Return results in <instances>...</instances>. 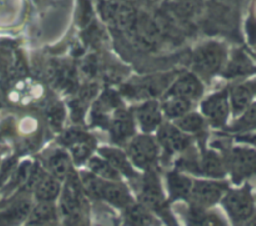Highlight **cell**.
<instances>
[{
	"instance_id": "30bf717a",
	"label": "cell",
	"mask_w": 256,
	"mask_h": 226,
	"mask_svg": "<svg viewBox=\"0 0 256 226\" xmlns=\"http://www.w3.org/2000/svg\"><path fill=\"white\" fill-rule=\"evenodd\" d=\"M158 140L165 152L169 155L185 152L192 144V139L184 132L174 125H162L159 129Z\"/></svg>"
},
{
	"instance_id": "6da1fadb",
	"label": "cell",
	"mask_w": 256,
	"mask_h": 226,
	"mask_svg": "<svg viewBox=\"0 0 256 226\" xmlns=\"http://www.w3.org/2000/svg\"><path fill=\"white\" fill-rule=\"evenodd\" d=\"M80 182L85 194L96 202H105L122 210L134 202L128 188L120 182H108L92 172H82Z\"/></svg>"
},
{
	"instance_id": "7c38bea8",
	"label": "cell",
	"mask_w": 256,
	"mask_h": 226,
	"mask_svg": "<svg viewBox=\"0 0 256 226\" xmlns=\"http://www.w3.org/2000/svg\"><path fill=\"white\" fill-rule=\"evenodd\" d=\"M135 134L134 116L126 110L119 109L115 112L114 118L110 122V135L115 144H129L130 139Z\"/></svg>"
},
{
	"instance_id": "44dd1931",
	"label": "cell",
	"mask_w": 256,
	"mask_h": 226,
	"mask_svg": "<svg viewBox=\"0 0 256 226\" xmlns=\"http://www.w3.org/2000/svg\"><path fill=\"white\" fill-rule=\"evenodd\" d=\"M32 205L29 199H22L14 202L6 212L0 214V226H18L28 220Z\"/></svg>"
},
{
	"instance_id": "f1b7e54d",
	"label": "cell",
	"mask_w": 256,
	"mask_h": 226,
	"mask_svg": "<svg viewBox=\"0 0 256 226\" xmlns=\"http://www.w3.org/2000/svg\"><path fill=\"white\" fill-rule=\"evenodd\" d=\"M232 132H238V134H252L256 132V102L250 105L242 115L239 119L234 122L230 128Z\"/></svg>"
},
{
	"instance_id": "f546056e",
	"label": "cell",
	"mask_w": 256,
	"mask_h": 226,
	"mask_svg": "<svg viewBox=\"0 0 256 226\" xmlns=\"http://www.w3.org/2000/svg\"><path fill=\"white\" fill-rule=\"evenodd\" d=\"M65 118V110L64 108L60 104L54 105L52 108H50L49 112H48V119L52 126L54 128H60L62 125Z\"/></svg>"
},
{
	"instance_id": "52a82bcc",
	"label": "cell",
	"mask_w": 256,
	"mask_h": 226,
	"mask_svg": "<svg viewBox=\"0 0 256 226\" xmlns=\"http://www.w3.org/2000/svg\"><path fill=\"white\" fill-rule=\"evenodd\" d=\"M229 190V185L222 182H196L192 184L189 202L192 206L209 209L220 202Z\"/></svg>"
},
{
	"instance_id": "484cf974",
	"label": "cell",
	"mask_w": 256,
	"mask_h": 226,
	"mask_svg": "<svg viewBox=\"0 0 256 226\" xmlns=\"http://www.w3.org/2000/svg\"><path fill=\"white\" fill-rule=\"evenodd\" d=\"M192 106V102H188V100L180 99V98L174 96H166L162 105V110L169 119H180L188 112H190Z\"/></svg>"
},
{
	"instance_id": "9c48e42d",
	"label": "cell",
	"mask_w": 256,
	"mask_h": 226,
	"mask_svg": "<svg viewBox=\"0 0 256 226\" xmlns=\"http://www.w3.org/2000/svg\"><path fill=\"white\" fill-rule=\"evenodd\" d=\"M62 142L69 148L78 165L86 162L95 148V140L86 132L78 129H72L65 132L62 136Z\"/></svg>"
},
{
	"instance_id": "277c9868",
	"label": "cell",
	"mask_w": 256,
	"mask_h": 226,
	"mask_svg": "<svg viewBox=\"0 0 256 226\" xmlns=\"http://www.w3.org/2000/svg\"><path fill=\"white\" fill-rule=\"evenodd\" d=\"M226 48L220 42H208L196 50L194 55V69L199 76L210 79L222 72L226 65Z\"/></svg>"
},
{
	"instance_id": "e0dca14e",
	"label": "cell",
	"mask_w": 256,
	"mask_h": 226,
	"mask_svg": "<svg viewBox=\"0 0 256 226\" xmlns=\"http://www.w3.org/2000/svg\"><path fill=\"white\" fill-rule=\"evenodd\" d=\"M100 156L104 158L119 174H122L132 182L139 179L135 170L132 169L129 159H128V155L120 150L112 149V148H102V149H100Z\"/></svg>"
},
{
	"instance_id": "3957f363",
	"label": "cell",
	"mask_w": 256,
	"mask_h": 226,
	"mask_svg": "<svg viewBox=\"0 0 256 226\" xmlns=\"http://www.w3.org/2000/svg\"><path fill=\"white\" fill-rule=\"evenodd\" d=\"M224 160L234 184L240 185L256 178V150L252 148L238 146L224 150Z\"/></svg>"
},
{
	"instance_id": "e575fe53",
	"label": "cell",
	"mask_w": 256,
	"mask_h": 226,
	"mask_svg": "<svg viewBox=\"0 0 256 226\" xmlns=\"http://www.w3.org/2000/svg\"><path fill=\"white\" fill-rule=\"evenodd\" d=\"M28 226H56V224H45V225H28Z\"/></svg>"
},
{
	"instance_id": "cb8c5ba5",
	"label": "cell",
	"mask_w": 256,
	"mask_h": 226,
	"mask_svg": "<svg viewBox=\"0 0 256 226\" xmlns=\"http://www.w3.org/2000/svg\"><path fill=\"white\" fill-rule=\"evenodd\" d=\"M28 225H45V224H58V209L54 202H42L32 208Z\"/></svg>"
},
{
	"instance_id": "5bb4252c",
	"label": "cell",
	"mask_w": 256,
	"mask_h": 226,
	"mask_svg": "<svg viewBox=\"0 0 256 226\" xmlns=\"http://www.w3.org/2000/svg\"><path fill=\"white\" fill-rule=\"evenodd\" d=\"M32 192H34L35 199L39 202H54L62 192L60 180L48 172H40L34 182Z\"/></svg>"
},
{
	"instance_id": "603a6c76",
	"label": "cell",
	"mask_w": 256,
	"mask_h": 226,
	"mask_svg": "<svg viewBox=\"0 0 256 226\" xmlns=\"http://www.w3.org/2000/svg\"><path fill=\"white\" fill-rule=\"evenodd\" d=\"M169 85V78L159 76L154 79H145L144 82H138V86L132 88V92H128L129 95H135L139 99H149V98L159 96L165 88Z\"/></svg>"
},
{
	"instance_id": "2e32d148",
	"label": "cell",
	"mask_w": 256,
	"mask_h": 226,
	"mask_svg": "<svg viewBox=\"0 0 256 226\" xmlns=\"http://www.w3.org/2000/svg\"><path fill=\"white\" fill-rule=\"evenodd\" d=\"M256 72V66L249 56L242 50H236L232 54V59L226 62L224 69V76L226 79H239L249 76Z\"/></svg>"
},
{
	"instance_id": "4fadbf2b",
	"label": "cell",
	"mask_w": 256,
	"mask_h": 226,
	"mask_svg": "<svg viewBox=\"0 0 256 226\" xmlns=\"http://www.w3.org/2000/svg\"><path fill=\"white\" fill-rule=\"evenodd\" d=\"M162 110L159 102L152 100V102H146L138 106V109L135 110V119L142 132L148 134V132H155L162 126Z\"/></svg>"
},
{
	"instance_id": "8992f818",
	"label": "cell",
	"mask_w": 256,
	"mask_h": 226,
	"mask_svg": "<svg viewBox=\"0 0 256 226\" xmlns=\"http://www.w3.org/2000/svg\"><path fill=\"white\" fill-rule=\"evenodd\" d=\"M159 145L149 135H139L130 140L128 145V158L135 166L152 170L159 160Z\"/></svg>"
},
{
	"instance_id": "7402d4cb",
	"label": "cell",
	"mask_w": 256,
	"mask_h": 226,
	"mask_svg": "<svg viewBox=\"0 0 256 226\" xmlns=\"http://www.w3.org/2000/svg\"><path fill=\"white\" fill-rule=\"evenodd\" d=\"M48 170L49 174L56 178L58 180H66L69 175L72 172V160H70L69 155L62 150H58L52 154L49 155L48 158Z\"/></svg>"
},
{
	"instance_id": "4316f807",
	"label": "cell",
	"mask_w": 256,
	"mask_h": 226,
	"mask_svg": "<svg viewBox=\"0 0 256 226\" xmlns=\"http://www.w3.org/2000/svg\"><path fill=\"white\" fill-rule=\"evenodd\" d=\"M176 126L185 134H204L206 130V120L199 114L188 112L176 120Z\"/></svg>"
},
{
	"instance_id": "d6986e66",
	"label": "cell",
	"mask_w": 256,
	"mask_h": 226,
	"mask_svg": "<svg viewBox=\"0 0 256 226\" xmlns=\"http://www.w3.org/2000/svg\"><path fill=\"white\" fill-rule=\"evenodd\" d=\"M188 226H228L224 218L215 212H208V209L190 205L186 210Z\"/></svg>"
},
{
	"instance_id": "7a4b0ae2",
	"label": "cell",
	"mask_w": 256,
	"mask_h": 226,
	"mask_svg": "<svg viewBox=\"0 0 256 226\" xmlns=\"http://www.w3.org/2000/svg\"><path fill=\"white\" fill-rule=\"evenodd\" d=\"M139 198L142 206L146 208L149 212L159 215L166 222L168 226H178L176 222L170 212L169 205L165 200L159 179L152 170H148V174L140 182Z\"/></svg>"
},
{
	"instance_id": "d6a6232c",
	"label": "cell",
	"mask_w": 256,
	"mask_h": 226,
	"mask_svg": "<svg viewBox=\"0 0 256 226\" xmlns=\"http://www.w3.org/2000/svg\"><path fill=\"white\" fill-rule=\"evenodd\" d=\"M236 226H256V215H255V216H252V219L248 220V222H242V224H239Z\"/></svg>"
},
{
	"instance_id": "1f68e13d",
	"label": "cell",
	"mask_w": 256,
	"mask_h": 226,
	"mask_svg": "<svg viewBox=\"0 0 256 226\" xmlns=\"http://www.w3.org/2000/svg\"><path fill=\"white\" fill-rule=\"evenodd\" d=\"M238 140H240V142H248V144L254 145V146L256 148V135H252V134H242V136L238 138Z\"/></svg>"
},
{
	"instance_id": "836d02e7",
	"label": "cell",
	"mask_w": 256,
	"mask_h": 226,
	"mask_svg": "<svg viewBox=\"0 0 256 226\" xmlns=\"http://www.w3.org/2000/svg\"><path fill=\"white\" fill-rule=\"evenodd\" d=\"M250 85H252V92H254V96H256V79L252 80V82H250Z\"/></svg>"
},
{
	"instance_id": "5b68a950",
	"label": "cell",
	"mask_w": 256,
	"mask_h": 226,
	"mask_svg": "<svg viewBox=\"0 0 256 226\" xmlns=\"http://www.w3.org/2000/svg\"><path fill=\"white\" fill-rule=\"evenodd\" d=\"M222 205L235 226L248 222L256 215L255 199L249 184L239 190H228L222 198Z\"/></svg>"
},
{
	"instance_id": "8fae6325",
	"label": "cell",
	"mask_w": 256,
	"mask_h": 226,
	"mask_svg": "<svg viewBox=\"0 0 256 226\" xmlns=\"http://www.w3.org/2000/svg\"><path fill=\"white\" fill-rule=\"evenodd\" d=\"M202 94H204V85L198 79V76L192 74H185L172 82L170 89L168 90L166 96L180 98L192 102L200 99Z\"/></svg>"
},
{
	"instance_id": "83f0119b",
	"label": "cell",
	"mask_w": 256,
	"mask_h": 226,
	"mask_svg": "<svg viewBox=\"0 0 256 226\" xmlns=\"http://www.w3.org/2000/svg\"><path fill=\"white\" fill-rule=\"evenodd\" d=\"M90 172L98 178L108 182H120V174L104 159V158H92L88 162Z\"/></svg>"
},
{
	"instance_id": "ffe728a7",
	"label": "cell",
	"mask_w": 256,
	"mask_h": 226,
	"mask_svg": "<svg viewBox=\"0 0 256 226\" xmlns=\"http://www.w3.org/2000/svg\"><path fill=\"white\" fill-rule=\"evenodd\" d=\"M166 182L170 199L172 202L189 199L192 184H194L192 179H189V178L185 176L179 172H170L166 175Z\"/></svg>"
},
{
	"instance_id": "4dcf8cb0",
	"label": "cell",
	"mask_w": 256,
	"mask_h": 226,
	"mask_svg": "<svg viewBox=\"0 0 256 226\" xmlns=\"http://www.w3.org/2000/svg\"><path fill=\"white\" fill-rule=\"evenodd\" d=\"M248 30H249L250 39H252V44H256V20L254 18H250L249 22H248Z\"/></svg>"
},
{
	"instance_id": "d4e9b609",
	"label": "cell",
	"mask_w": 256,
	"mask_h": 226,
	"mask_svg": "<svg viewBox=\"0 0 256 226\" xmlns=\"http://www.w3.org/2000/svg\"><path fill=\"white\" fill-rule=\"evenodd\" d=\"M125 214V222L128 226H155L156 222L150 214L149 210L142 204H134L129 205L124 209Z\"/></svg>"
},
{
	"instance_id": "ac0fdd59",
	"label": "cell",
	"mask_w": 256,
	"mask_h": 226,
	"mask_svg": "<svg viewBox=\"0 0 256 226\" xmlns=\"http://www.w3.org/2000/svg\"><path fill=\"white\" fill-rule=\"evenodd\" d=\"M254 98L250 82H242V84L232 86L229 92V100L230 108H232L235 116H240L252 104Z\"/></svg>"
},
{
	"instance_id": "ba28073f",
	"label": "cell",
	"mask_w": 256,
	"mask_h": 226,
	"mask_svg": "<svg viewBox=\"0 0 256 226\" xmlns=\"http://www.w3.org/2000/svg\"><path fill=\"white\" fill-rule=\"evenodd\" d=\"M202 112L204 114L205 120L214 128H224L229 119L230 100L229 92L222 90L208 98L202 105Z\"/></svg>"
},
{
	"instance_id": "9a60e30c",
	"label": "cell",
	"mask_w": 256,
	"mask_h": 226,
	"mask_svg": "<svg viewBox=\"0 0 256 226\" xmlns=\"http://www.w3.org/2000/svg\"><path fill=\"white\" fill-rule=\"evenodd\" d=\"M226 164L224 156L215 152H204L199 158V175L212 179H224L226 176Z\"/></svg>"
}]
</instances>
